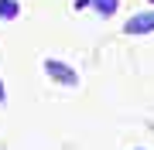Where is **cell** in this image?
Instances as JSON below:
<instances>
[{
  "mask_svg": "<svg viewBox=\"0 0 154 150\" xmlns=\"http://www.w3.org/2000/svg\"><path fill=\"white\" fill-rule=\"evenodd\" d=\"M123 31H127V34H151V31H154V10H140V14H134L130 21L123 24Z\"/></svg>",
  "mask_w": 154,
  "mask_h": 150,
  "instance_id": "cell-1",
  "label": "cell"
},
{
  "mask_svg": "<svg viewBox=\"0 0 154 150\" xmlns=\"http://www.w3.org/2000/svg\"><path fill=\"white\" fill-rule=\"evenodd\" d=\"M45 72H48L51 78H55L58 85H75V72L65 65V61H55V58H48L45 61Z\"/></svg>",
  "mask_w": 154,
  "mask_h": 150,
  "instance_id": "cell-2",
  "label": "cell"
},
{
  "mask_svg": "<svg viewBox=\"0 0 154 150\" xmlns=\"http://www.w3.org/2000/svg\"><path fill=\"white\" fill-rule=\"evenodd\" d=\"M17 14H21V4L17 0H0V17L4 21H14Z\"/></svg>",
  "mask_w": 154,
  "mask_h": 150,
  "instance_id": "cell-3",
  "label": "cell"
},
{
  "mask_svg": "<svg viewBox=\"0 0 154 150\" xmlns=\"http://www.w3.org/2000/svg\"><path fill=\"white\" fill-rule=\"evenodd\" d=\"M89 4L96 7L103 17H110V14H116V0H89Z\"/></svg>",
  "mask_w": 154,
  "mask_h": 150,
  "instance_id": "cell-4",
  "label": "cell"
},
{
  "mask_svg": "<svg viewBox=\"0 0 154 150\" xmlns=\"http://www.w3.org/2000/svg\"><path fill=\"white\" fill-rule=\"evenodd\" d=\"M7 99V89H4V78H0V102Z\"/></svg>",
  "mask_w": 154,
  "mask_h": 150,
  "instance_id": "cell-5",
  "label": "cell"
},
{
  "mask_svg": "<svg viewBox=\"0 0 154 150\" xmlns=\"http://www.w3.org/2000/svg\"><path fill=\"white\" fill-rule=\"evenodd\" d=\"M151 4H154V0H151Z\"/></svg>",
  "mask_w": 154,
  "mask_h": 150,
  "instance_id": "cell-6",
  "label": "cell"
}]
</instances>
